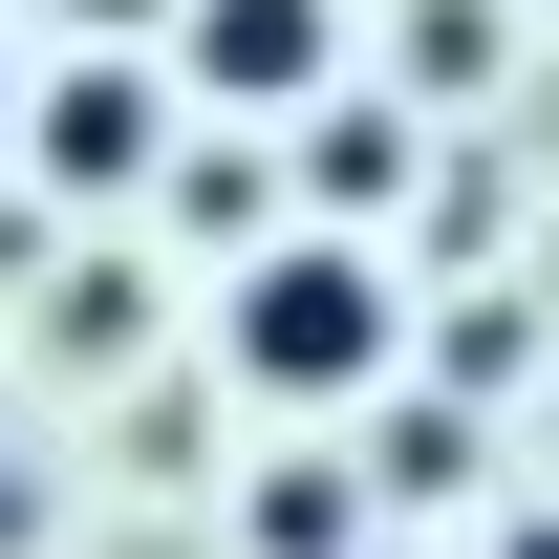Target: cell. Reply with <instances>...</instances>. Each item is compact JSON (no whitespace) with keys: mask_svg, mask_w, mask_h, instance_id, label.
I'll return each instance as SVG.
<instances>
[{"mask_svg":"<svg viewBox=\"0 0 559 559\" xmlns=\"http://www.w3.org/2000/svg\"><path fill=\"white\" fill-rule=\"evenodd\" d=\"M388 345H409V301H388V259H366L345 215H301V237H259V259L215 280V366L259 409H366Z\"/></svg>","mask_w":559,"mask_h":559,"instance_id":"cell-1","label":"cell"},{"mask_svg":"<svg viewBox=\"0 0 559 559\" xmlns=\"http://www.w3.org/2000/svg\"><path fill=\"white\" fill-rule=\"evenodd\" d=\"M22 173H44L66 215L173 194V86H151V44H86V66H44V86H22Z\"/></svg>","mask_w":559,"mask_h":559,"instance_id":"cell-2","label":"cell"},{"mask_svg":"<svg viewBox=\"0 0 559 559\" xmlns=\"http://www.w3.org/2000/svg\"><path fill=\"white\" fill-rule=\"evenodd\" d=\"M173 86L237 108V130H301V108L345 86V0H194V22H173Z\"/></svg>","mask_w":559,"mask_h":559,"instance_id":"cell-3","label":"cell"},{"mask_svg":"<svg viewBox=\"0 0 559 559\" xmlns=\"http://www.w3.org/2000/svg\"><path fill=\"white\" fill-rule=\"evenodd\" d=\"M259 559H366V474L280 452V474H259Z\"/></svg>","mask_w":559,"mask_h":559,"instance_id":"cell-4","label":"cell"},{"mask_svg":"<svg viewBox=\"0 0 559 559\" xmlns=\"http://www.w3.org/2000/svg\"><path fill=\"white\" fill-rule=\"evenodd\" d=\"M495 66H516V22H495V0H409V86H430V108H474Z\"/></svg>","mask_w":559,"mask_h":559,"instance_id":"cell-5","label":"cell"},{"mask_svg":"<svg viewBox=\"0 0 559 559\" xmlns=\"http://www.w3.org/2000/svg\"><path fill=\"white\" fill-rule=\"evenodd\" d=\"M388 173H409V130H388V108H323V215H366Z\"/></svg>","mask_w":559,"mask_h":559,"instance_id":"cell-6","label":"cell"},{"mask_svg":"<svg viewBox=\"0 0 559 559\" xmlns=\"http://www.w3.org/2000/svg\"><path fill=\"white\" fill-rule=\"evenodd\" d=\"M366 452H388V495H452V474H474V409H388Z\"/></svg>","mask_w":559,"mask_h":559,"instance_id":"cell-7","label":"cell"},{"mask_svg":"<svg viewBox=\"0 0 559 559\" xmlns=\"http://www.w3.org/2000/svg\"><path fill=\"white\" fill-rule=\"evenodd\" d=\"M66 22H86V44H151V22H194V0H66Z\"/></svg>","mask_w":559,"mask_h":559,"instance_id":"cell-8","label":"cell"},{"mask_svg":"<svg viewBox=\"0 0 559 559\" xmlns=\"http://www.w3.org/2000/svg\"><path fill=\"white\" fill-rule=\"evenodd\" d=\"M0 173H22V44H0Z\"/></svg>","mask_w":559,"mask_h":559,"instance_id":"cell-9","label":"cell"},{"mask_svg":"<svg viewBox=\"0 0 559 559\" xmlns=\"http://www.w3.org/2000/svg\"><path fill=\"white\" fill-rule=\"evenodd\" d=\"M22 516H44V495H22V474H0V559H22Z\"/></svg>","mask_w":559,"mask_h":559,"instance_id":"cell-10","label":"cell"},{"mask_svg":"<svg viewBox=\"0 0 559 559\" xmlns=\"http://www.w3.org/2000/svg\"><path fill=\"white\" fill-rule=\"evenodd\" d=\"M495 559H559V516H516V538H495Z\"/></svg>","mask_w":559,"mask_h":559,"instance_id":"cell-11","label":"cell"}]
</instances>
